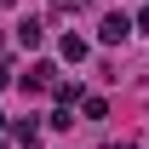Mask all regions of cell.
Instances as JSON below:
<instances>
[{
    "mask_svg": "<svg viewBox=\"0 0 149 149\" xmlns=\"http://www.w3.org/2000/svg\"><path fill=\"white\" fill-rule=\"evenodd\" d=\"M126 35H132V17H126V12H115V17L97 23V40H103V46H120Z\"/></svg>",
    "mask_w": 149,
    "mask_h": 149,
    "instance_id": "cell-1",
    "label": "cell"
},
{
    "mask_svg": "<svg viewBox=\"0 0 149 149\" xmlns=\"http://www.w3.org/2000/svg\"><path fill=\"white\" fill-rule=\"evenodd\" d=\"M52 86H57V63H35L23 74V92H52Z\"/></svg>",
    "mask_w": 149,
    "mask_h": 149,
    "instance_id": "cell-2",
    "label": "cell"
},
{
    "mask_svg": "<svg viewBox=\"0 0 149 149\" xmlns=\"http://www.w3.org/2000/svg\"><path fill=\"white\" fill-rule=\"evenodd\" d=\"M40 40H46V29H40V17H23V23H17V46H23V52H35Z\"/></svg>",
    "mask_w": 149,
    "mask_h": 149,
    "instance_id": "cell-3",
    "label": "cell"
},
{
    "mask_svg": "<svg viewBox=\"0 0 149 149\" xmlns=\"http://www.w3.org/2000/svg\"><path fill=\"white\" fill-rule=\"evenodd\" d=\"M63 57L80 63V57H86V40H80V35H63Z\"/></svg>",
    "mask_w": 149,
    "mask_h": 149,
    "instance_id": "cell-4",
    "label": "cell"
},
{
    "mask_svg": "<svg viewBox=\"0 0 149 149\" xmlns=\"http://www.w3.org/2000/svg\"><path fill=\"white\" fill-rule=\"evenodd\" d=\"M86 6H92V0H52L57 17H74V12H86Z\"/></svg>",
    "mask_w": 149,
    "mask_h": 149,
    "instance_id": "cell-5",
    "label": "cell"
},
{
    "mask_svg": "<svg viewBox=\"0 0 149 149\" xmlns=\"http://www.w3.org/2000/svg\"><path fill=\"white\" fill-rule=\"evenodd\" d=\"M46 126H52V132H69V126H74V115H69V103H57V115L46 120Z\"/></svg>",
    "mask_w": 149,
    "mask_h": 149,
    "instance_id": "cell-6",
    "label": "cell"
},
{
    "mask_svg": "<svg viewBox=\"0 0 149 149\" xmlns=\"http://www.w3.org/2000/svg\"><path fill=\"white\" fill-rule=\"evenodd\" d=\"M17 149H40V132L29 126V120H23V126H17Z\"/></svg>",
    "mask_w": 149,
    "mask_h": 149,
    "instance_id": "cell-7",
    "label": "cell"
},
{
    "mask_svg": "<svg viewBox=\"0 0 149 149\" xmlns=\"http://www.w3.org/2000/svg\"><path fill=\"white\" fill-rule=\"evenodd\" d=\"M0 86H12V63H6V57H0Z\"/></svg>",
    "mask_w": 149,
    "mask_h": 149,
    "instance_id": "cell-8",
    "label": "cell"
},
{
    "mask_svg": "<svg viewBox=\"0 0 149 149\" xmlns=\"http://www.w3.org/2000/svg\"><path fill=\"white\" fill-rule=\"evenodd\" d=\"M138 29H143V35H149V6H143V12H138Z\"/></svg>",
    "mask_w": 149,
    "mask_h": 149,
    "instance_id": "cell-9",
    "label": "cell"
},
{
    "mask_svg": "<svg viewBox=\"0 0 149 149\" xmlns=\"http://www.w3.org/2000/svg\"><path fill=\"white\" fill-rule=\"evenodd\" d=\"M115 149H132V143H115Z\"/></svg>",
    "mask_w": 149,
    "mask_h": 149,
    "instance_id": "cell-10",
    "label": "cell"
},
{
    "mask_svg": "<svg viewBox=\"0 0 149 149\" xmlns=\"http://www.w3.org/2000/svg\"><path fill=\"white\" fill-rule=\"evenodd\" d=\"M0 149H6V143H0Z\"/></svg>",
    "mask_w": 149,
    "mask_h": 149,
    "instance_id": "cell-11",
    "label": "cell"
}]
</instances>
